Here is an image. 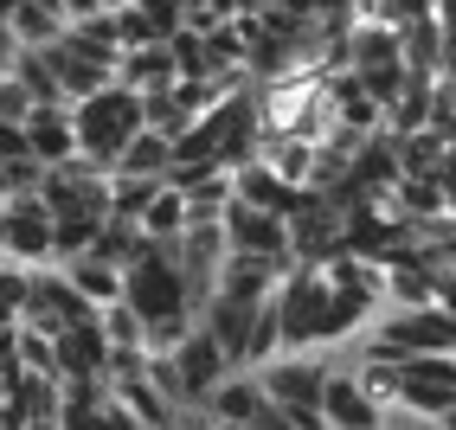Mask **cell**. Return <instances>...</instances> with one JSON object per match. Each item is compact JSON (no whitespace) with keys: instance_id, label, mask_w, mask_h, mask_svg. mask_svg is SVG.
Here are the masks:
<instances>
[{"instance_id":"obj_1","label":"cell","mask_w":456,"mask_h":430,"mask_svg":"<svg viewBox=\"0 0 456 430\" xmlns=\"http://www.w3.org/2000/svg\"><path fill=\"white\" fill-rule=\"evenodd\" d=\"M71 135H77V161H90L97 174L116 167V155L142 135V97L123 84H103L97 97L71 103Z\"/></svg>"},{"instance_id":"obj_2","label":"cell","mask_w":456,"mask_h":430,"mask_svg":"<svg viewBox=\"0 0 456 430\" xmlns=\"http://www.w3.org/2000/svg\"><path fill=\"white\" fill-rule=\"evenodd\" d=\"M322 309H328V276H322V270H309V264H283L277 289H270V321H277L283 353L315 347Z\"/></svg>"},{"instance_id":"obj_3","label":"cell","mask_w":456,"mask_h":430,"mask_svg":"<svg viewBox=\"0 0 456 430\" xmlns=\"http://www.w3.org/2000/svg\"><path fill=\"white\" fill-rule=\"evenodd\" d=\"M251 379H257V392H264L277 411H289V405H315L322 385H328V353H315V347L277 353V360H264Z\"/></svg>"},{"instance_id":"obj_4","label":"cell","mask_w":456,"mask_h":430,"mask_svg":"<svg viewBox=\"0 0 456 430\" xmlns=\"http://www.w3.org/2000/svg\"><path fill=\"white\" fill-rule=\"evenodd\" d=\"M399 405L418 418L456 411V353H411L399 360Z\"/></svg>"},{"instance_id":"obj_5","label":"cell","mask_w":456,"mask_h":430,"mask_svg":"<svg viewBox=\"0 0 456 430\" xmlns=\"http://www.w3.org/2000/svg\"><path fill=\"white\" fill-rule=\"evenodd\" d=\"M219 231H225V251L232 257H264V264H289V231L277 212H251V206H225L219 212Z\"/></svg>"},{"instance_id":"obj_6","label":"cell","mask_w":456,"mask_h":430,"mask_svg":"<svg viewBox=\"0 0 456 430\" xmlns=\"http://www.w3.org/2000/svg\"><path fill=\"white\" fill-rule=\"evenodd\" d=\"M167 360H174V379H180V398H187V405H206L212 385L232 373V360L219 353V341H212L206 328H193L180 347H167Z\"/></svg>"},{"instance_id":"obj_7","label":"cell","mask_w":456,"mask_h":430,"mask_svg":"<svg viewBox=\"0 0 456 430\" xmlns=\"http://www.w3.org/2000/svg\"><path fill=\"white\" fill-rule=\"evenodd\" d=\"M20 135H26V155H33L39 167H65L77 155V135H71V110L65 103H45L20 122Z\"/></svg>"},{"instance_id":"obj_8","label":"cell","mask_w":456,"mask_h":430,"mask_svg":"<svg viewBox=\"0 0 456 430\" xmlns=\"http://www.w3.org/2000/svg\"><path fill=\"white\" fill-rule=\"evenodd\" d=\"M52 353H58V379H103L110 373V341L97 321H77L65 334H52Z\"/></svg>"},{"instance_id":"obj_9","label":"cell","mask_w":456,"mask_h":430,"mask_svg":"<svg viewBox=\"0 0 456 430\" xmlns=\"http://www.w3.org/2000/svg\"><path fill=\"white\" fill-rule=\"evenodd\" d=\"M264 405H270V398L257 392L251 373H225L219 385H212V398H206V418L219 424V430H251L264 418Z\"/></svg>"},{"instance_id":"obj_10","label":"cell","mask_w":456,"mask_h":430,"mask_svg":"<svg viewBox=\"0 0 456 430\" xmlns=\"http://www.w3.org/2000/svg\"><path fill=\"white\" fill-rule=\"evenodd\" d=\"M58 276H65V283L90 302V309H116V302H123V270H116V264H103V257H71V264H58Z\"/></svg>"},{"instance_id":"obj_11","label":"cell","mask_w":456,"mask_h":430,"mask_svg":"<svg viewBox=\"0 0 456 430\" xmlns=\"http://www.w3.org/2000/svg\"><path fill=\"white\" fill-rule=\"evenodd\" d=\"M167 161H174V148H167V135H135L123 155H116V167L110 174H123V180H167Z\"/></svg>"},{"instance_id":"obj_12","label":"cell","mask_w":456,"mask_h":430,"mask_svg":"<svg viewBox=\"0 0 456 430\" xmlns=\"http://www.w3.org/2000/svg\"><path fill=\"white\" fill-rule=\"evenodd\" d=\"M142 251H148V238H142L135 219H103V225H97V244H90V257H103V264H116V270H129Z\"/></svg>"},{"instance_id":"obj_13","label":"cell","mask_w":456,"mask_h":430,"mask_svg":"<svg viewBox=\"0 0 456 430\" xmlns=\"http://www.w3.org/2000/svg\"><path fill=\"white\" fill-rule=\"evenodd\" d=\"M180 231H187V199H180L174 187H161V193H155V206L142 212V238L167 244V238H180Z\"/></svg>"},{"instance_id":"obj_14","label":"cell","mask_w":456,"mask_h":430,"mask_svg":"<svg viewBox=\"0 0 456 430\" xmlns=\"http://www.w3.org/2000/svg\"><path fill=\"white\" fill-rule=\"evenodd\" d=\"M26 283H33V270H20V264L0 257V328H20V315H26Z\"/></svg>"},{"instance_id":"obj_15","label":"cell","mask_w":456,"mask_h":430,"mask_svg":"<svg viewBox=\"0 0 456 430\" xmlns=\"http://www.w3.org/2000/svg\"><path fill=\"white\" fill-rule=\"evenodd\" d=\"M424 129H431L444 148H456V84H431V116H424Z\"/></svg>"},{"instance_id":"obj_16","label":"cell","mask_w":456,"mask_h":430,"mask_svg":"<svg viewBox=\"0 0 456 430\" xmlns=\"http://www.w3.org/2000/svg\"><path fill=\"white\" fill-rule=\"evenodd\" d=\"M26 116H33V97L13 77H0V122H26Z\"/></svg>"},{"instance_id":"obj_17","label":"cell","mask_w":456,"mask_h":430,"mask_svg":"<svg viewBox=\"0 0 456 430\" xmlns=\"http://www.w3.org/2000/svg\"><path fill=\"white\" fill-rule=\"evenodd\" d=\"M379 430H444V424L437 418H418L405 405H392V411H379Z\"/></svg>"},{"instance_id":"obj_18","label":"cell","mask_w":456,"mask_h":430,"mask_svg":"<svg viewBox=\"0 0 456 430\" xmlns=\"http://www.w3.org/2000/svg\"><path fill=\"white\" fill-rule=\"evenodd\" d=\"M431 180H437V193H444V206L456 212V148H444V161H437V174H431Z\"/></svg>"},{"instance_id":"obj_19","label":"cell","mask_w":456,"mask_h":430,"mask_svg":"<svg viewBox=\"0 0 456 430\" xmlns=\"http://www.w3.org/2000/svg\"><path fill=\"white\" fill-rule=\"evenodd\" d=\"M58 13H65V26H77V20L103 13V7H97V0H58Z\"/></svg>"},{"instance_id":"obj_20","label":"cell","mask_w":456,"mask_h":430,"mask_svg":"<svg viewBox=\"0 0 456 430\" xmlns=\"http://www.w3.org/2000/svg\"><path fill=\"white\" fill-rule=\"evenodd\" d=\"M13 58H20V45H13V33H7V26H0V77L13 71Z\"/></svg>"},{"instance_id":"obj_21","label":"cell","mask_w":456,"mask_h":430,"mask_svg":"<svg viewBox=\"0 0 456 430\" xmlns=\"http://www.w3.org/2000/svg\"><path fill=\"white\" fill-rule=\"evenodd\" d=\"M0 360H13V328H0Z\"/></svg>"},{"instance_id":"obj_22","label":"cell","mask_w":456,"mask_h":430,"mask_svg":"<svg viewBox=\"0 0 456 430\" xmlns=\"http://www.w3.org/2000/svg\"><path fill=\"white\" fill-rule=\"evenodd\" d=\"M13 7H20V0H0V26H7V20H13Z\"/></svg>"},{"instance_id":"obj_23","label":"cell","mask_w":456,"mask_h":430,"mask_svg":"<svg viewBox=\"0 0 456 430\" xmlns=\"http://www.w3.org/2000/svg\"><path fill=\"white\" fill-rule=\"evenodd\" d=\"M437 424H444V430H456V411H444V418H437Z\"/></svg>"}]
</instances>
